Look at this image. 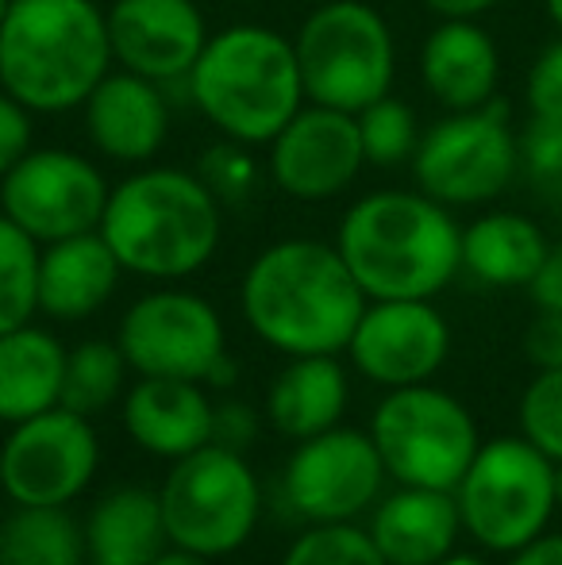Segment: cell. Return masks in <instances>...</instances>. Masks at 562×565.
<instances>
[{
	"label": "cell",
	"instance_id": "1",
	"mask_svg": "<svg viewBox=\"0 0 562 565\" xmlns=\"http://www.w3.org/2000/svg\"><path fill=\"white\" fill-rule=\"evenodd\" d=\"M367 305L339 246L320 238L263 246L240 285L247 328L285 358L343 354Z\"/></svg>",
	"mask_w": 562,
	"mask_h": 565
},
{
	"label": "cell",
	"instance_id": "2",
	"mask_svg": "<svg viewBox=\"0 0 562 565\" xmlns=\"http://www.w3.org/2000/svg\"><path fill=\"white\" fill-rule=\"evenodd\" d=\"M336 246L367 300H432L463 274L455 209L421 189H378L343 212Z\"/></svg>",
	"mask_w": 562,
	"mask_h": 565
},
{
	"label": "cell",
	"instance_id": "3",
	"mask_svg": "<svg viewBox=\"0 0 562 565\" xmlns=\"http://www.w3.org/2000/svg\"><path fill=\"white\" fill-rule=\"evenodd\" d=\"M100 235L120 258L124 274L158 285L201 274L220 246V201L197 170L139 166L113 185Z\"/></svg>",
	"mask_w": 562,
	"mask_h": 565
},
{
	"label": "cell",
	"instance_id": "4",
	"mask_svg": "<svg viewBox=\"0 0 562 565\" xmlns=\"http://www.w3.org/2000/svg\"><path fill=\"white\" fill-rule=\"evenodd\" d=\"M116 66L97 0H12L0 28V89L31 116L74 113Z\"/></svg>",
	"mask_w": 562,
	"mask_h": 565
},
{
	"label": "cell",
	"instance_id": "5",
	"mask_svg": "<svg viewBox=\"0 0 562 565\" xmlns=\"http://www.w3.org/2000/svg\"><path fill=\"white\" fill-rule=\"evenodd\" d=\"M185 93L224 139L243 147H271L308 100L293 39L263 23H232L209 35Z\"/></svg>",
	"mask_w": 562,
	"mask_h": 565
},
{
	"label": "cell",
	"instance_id": "6",
	"mask_svg": "<svg viewBox=\"0 0 562 565\" xmlns=\"http://www.w3.org/2000/svg\"><path fill=\"white\" fill-rule=\"evenodd\" d=\"M305 97L359 116L397 82V39L367 0H320L293 35Z\"/></svg>",
	"mask_w": 562,
	"mask_h": 565
},
{
	"label": "cell",
	"instance_id": "7",
	"mask_svg": "<svg viewBox=\"0 0 562 565\" xmlns=\"http://www.w3.org/2000/svg\"><path fill=\"white\" fill-rule=\"evenodd\" d=\"M158 504L170 546L216 562L251 543L263 520V484L243 450L209 443L170 461Z\"/></svg>",
	"mask_w": 562,
	"mask_h": 565
},
{
	"label": "cell",
	"instance_id": "8",
	"mask_svg": "<svg viewBox=\"0 0 562 565\" xmlns=\"http://www.w3.org/2000/svg\"><path fill=\"white\" fill-rule=\"evenodd\" d=\"M463 531L489 554H517L540 539L559 508L555 461L532 443L494 439L481 443L470 469L455 484Z\"/></svg>",
	"mask_w": 562,
	"mask_h": 565
},
{
	"label": "cell",
	"instance_id": "9",
	"mask_svg": "<svg viewBox=\"0 0 562 565\" xmlns=\"http://www.w3.org/2000/svg\"><path fill=\"white\" fill-rule=\"evenodd\" d=\"M367 431L382 454L385 473L416 489L455 492L481 447L470 408L432 381L390 388L378 401Z\"/></svg>",
	"mask_w": 562,
	"mask_h": 565
},
{
	"label": "cell",
	"instance_id": "10",
	"mask_svg": "<svg viewBox=\"0 0 562 565\" xmlns=\"http://www.w3.org/2000/svg\"><path fill=\"white\" fill-rule=\"evenodd\" d=\"M409 166L416 189L447 209L494 204L520 178V135L512 131L509 105L489 100L435 119Z\"/></svg>",
	"mask_w": 562,
	"mask_h": 565
},
{
	"label": "cell",
	"instance_id": "11",
	"mask_svg": "<svg viewBox=\"0 0 562 565\" xmlns=\"http://www.w3.org/2000/svg\"><path fill=\"white\" fill-rule=\"evenodd\" d=\"M131 373L209 385L227 354V331L220 312L201 292L158 285L131 300L116 331Z\"/></svg>",
	"mask_w": 562,
	"mask_h": 565
},
{
	"label": "cell",
	"instance_id": "12",
	"mask_svg": "<svg viewBox=\"0 0 562 565\" xmlns=\"http://www.w3.org/2000/svg\"><path fill=\"white\" fill-rule=\"evenodd\" d=\"M113 185L93 158L66 147H31L0 178V212L39 246L97 231Z\"/></svg>",
	"mask_w": 562,
	"mask_h": 565
},
{
	"label": "cell",
	"instance_id": "13",
	"mask_svg": "<svg viewBox=\"0 0 562 565\" xmlns=\"http://www.w3.org/2000/svg\"><path fill=\"white\" fill-rule=\"evenodd\" d=\"M385 477L370 431L339 424L297 443L282 469V500L300 523H359L382 500Z\"/></svg>",
	"mask_w": 562,
	"mask_h": 565
},
{
	"label": "cell",
	"instance_id": "14",
	"mask_svg": "<svg viewBox=\"0 0 562 565\" xmlns=\"http://www.w3.org/2000/svg\"><path fill=\"white\" fill-rule=\"evenodd\" d=\"M4 447V497L20 508H70L100 466L97 427L82 412L59 408L12 424Z\"/></svg>",
	"mask_w": 562,
	"mask_h": 565
},
{
	"label": "cell",
	"instance_id": "15",
	"mask_svg": "<svg viewBox=\"0 0 562 565\" xmlns=\"http://www.w3.org/2000/svg\"><path fill=\"white\" fill-rule=\"evenodd\" d=\"M367 166L359 119L339 108L305 100L297 116L271 142V178L289 201L320 204L359 181Z\"/></svg>",
	"mask_w": 562,
	"mask_h": 565
},
{
	"label": "cell",
	"instance_id": "16",
	"mask_svg": "<svg viewBox=\"0 0 562 565\" xmlns=\"http://www.w3.org/2000/svg\"><path fill=\"white\" fill-rule=\"evenodd\" d=\"M382 388L424 385L450 354V328L432 300H370L343 350Z\"/></svg>",
	"mask_w": 562,
	"mask_h": 565
},
{
	"label": "cell",
	"instance_id": "17",
	"mask_svg": "<svg viewBox=\"0 0 562 565\" xmlns=\"http://www.w3.org/2000/svg\"><path fill=\"white\" fill-rule=\"evenodd\" d=\"M105 20L116 66L158 85H185L209 43V20L197 0H113Z\"/></svg>",
	"mask_w": 562,
	"mask_h": 565
},
{
	"label": "cell",
	"instance_id": "18",
	"mask_svg": "<svg viewBox=\"0 0 562 565\" xmlns=\"http://www.w3.org/2000/svg\"><path fill=\"white\" fill-rule=\"evenodd\" d=\"M82 116L93 150L120 166H147L170 135L166 85L120 66L100 77V85L82 105Z\"/></svg>",
	"mask_w": 562,
	"mask_h": 565
},
{
	"label": "cell",
	"instance_id": "19",
	"mask_svg": "<svg viewBox=\"0 0 562 565\" xmlns=\"http://www.w3.org/2000/svg\"><path fill=\"white\" fill-rule=\"evenodd\" d=\"M124 431L150 458L178 461L216 443V404L201 381L139 377L124 393Z\"/></svg>",
	"mask_w": 562,
	"mask_h": 565
},
{
	"label": "cell",
	"instance_id": "20",
	"mask_svg": "<svg viewBox=\"0 0 562 565\" xmlns=\"http://www.w3.org/2000/svg\"><path fill=\"white\" fill-rule=\"evenodd\" d=\"M421 85L447 113L497 100L501 51L478 20H439L421 43Z\"/></svg>",
	"mask_w": 562,
	"mask_h": 565
},
{
	"label": "cell",
	"instance_id": "21",
	"mask_svg": "<svg viewBox=\"0 0 562 565\" xmlns=\"http://www.w3.org/2000/svg\"><path fill=\"white\" fill-rule=\"evenodd\" d=\"M120 277L124 266L100 231L46 243L39 258V312L59 323L89 320L116 297Z\"/></svg>",
	"mask_w": 562,
	"mask_h": 565
},
{
	"label": "cell",
	"instance_id": "22",
	"mask_svg": "<svg viewBox=\"0 0 562 565\" xmlns=\"http://www.w3.org/2000/svg\"><path fill=\"white\" fill-rule=\"evenodd\" d=\"M367 531L390 565H435L455 554L463 515L455 492L397 484V492L370 508Z\"/></svg>",
	"mask_w": 562,
	"mask_h": 565
},
{
	"label": "cell",
	"instance_id": "23",
	"mask_svg": "<svg viewBox=\"0 0 562 565\" xmlns=\"http://www.w3.org/2000/svg\"><path fill=\"white\" fill-rule=\"evenodd\" d=\"M347 401H351V381L336 354L289 358L266 388V419L285 439L300 443L339 427Z\"/></svg>",
	"mask_w": 562,
	"mask_h": 565
},
{
	"label": "cell",
	"instance_id": "24",
	"mask_svg": "<svg viewBox=\"0 0 562 565\" xmlns=\"http://www.w3.org/2000/svg\"><path fill=\"white\" fill-rule=\"evenodd\" d=\"M66 350L62 339L35 323H23L0 335V424L51 412L62 404V377H66Z\"/></svg>",
	"mask_w": 562,
	"mask_h": 565
},
{
	"label": "cell",
	"instance_id": "25",
	"mask_svg": "<svg viewBox=\"0 0 562 565\" xmlns=\"http://www.w3.org/2000/svg\"><path fill=\"white\" fill-rule=\"evenodd\" d=\"M551 243L524 212L497 209L463 227V269L489 289H528Z\"/></svg>",
	"mask_w": 562,
	"mask_h": 565
},
{
	"label": "cell",
	"instance_id": "26",
	"mask_svg": "<svg viewBox=\"0 0 562 565\" xmlns=\"http://www.w3.org/2000/svg\"><path fill=\"white\" fill-rule=\"evenodd\" d=\"M170 546L158 492L142 484H120L93 504L85 520L89 565H147Z\"/></svg>",
	"mask_w": 562,
	"mask_h": 565
},
{
	"label": "cell",
	"instance_id": "27",
	"mask_svg": "<svg viewBox=\"0 0 562 565\" xmlns=\"http://www.w3.org/2000/svg\"><path fill=\"white\" fill-rule=\"evenodd\" d=\"M0 565H89L85 527L66 508H20L0 523Z\"/></svg>",
	"mask_w": 562,
	"mask_h": 565
},
{
	"label": "cell",
	"instance_id": "28",
	"mask_svg": "<svg viewBox=\"0 0 562 565\" xmlns=\"http://www.w3.org/2000/svg\"><path fill=\"white\" fill-rule=\"evenodd\" d=\"M128 358L120 342L85 339L66 350V377H62V404L82 416H97L108 404L120 401L124 381H128Z\"/></svg>",
	"mask_w": 562,
	"mask_h": 565
},
{
	"label": "cell",
	"instance_id": "29",
	"mask_svg": "<svg viewBox=\"0 0 562 565\" xmlns=\"http://www.w3.org/2000/svg\"><path fill=\"white\" fill-rule=\"evenodd\" d=\"M39 258L43 246L0 212V335L39 316Z\"/></svg>",
	"mask_w": 562,
	"mask_h": 565
},
{
	"label": "cell",
	"instance_id": "30",
	"mask_svg": "<svg viewBox=\"0 0 562 565\" xmlns=\"http://www.w3.org/2000/svg\"><path fill=\"white\" fill-rule=\"evenodd\" d=\"M354 119H359L367 166L393 170V166L413 162L424 131H421V119H416V113L401 97H393V93H390V97L367 105Z\"/></svg>",
	"mask_w": 562,
	"mask_h": 565
},
{
	"label": "cell",
	"instance_id": "31",
	"mask_svg": "<svg viewBox=\"0 0 562 565\" xmlns=\"http://www.w3.org/2000/svg\"><path fill=\"white\" fill-rule=\"evenodd\" d=\"M282 565H390L359 523H308L289 551L282 554Z\"/></svg>",
	"mask_w": 562,
	"mask_h": 565
},
{
	"label": "cell",
	"instance_id": "32",
	"mask_svg": "<svg viewBox=\"0 0 562 565\" xmlns=\"http://www.w3.org/2000/svg\"><path fill=\"white\" fill-rule=\"evenodd\" d=\"M520 173L562 220V124L528 116L524 131H520Z\"/></svg>",
	"mask_w": 562,
	"mask_h": 565
},
{
	"label": "cell",
	"instance_id": "33",
	"mask_svg": "<svg viewBox=\"0 0 562 565\" xmlns=\"http://www.w3.org/2000/svg\"><path fill=\"white\" fill-rule=\"evenodd\" d=\"M520 435L562 461V370H540L520 396Z\"/></svg>",
	"mask_w": 562,
	"mask_h": 565
},
{
	"label": "cell",
	"instance_id": "34",
	"mask_svg": "<svg viewBox=\"0 0 562 565\" xmlns=\"http://www.w3.org/2000/svg\"><path fill=\"white\" fill-rule=\"evenodd\" d=\"M197 178L216 193L220 204H240L258 189V162H255V154H251V147L224 139L201 154Z\"/></svg>",
	"mask_w": 562,
	"mask_h": 565
},
{
	"label": "cell",
	"instance_id": "35",
	"mask_svg": "<svg viewBox=\"0 0 562 565\" xmlns=\"http://www.w3.org/2000/svg\"><path fill=\"white\" fill-rule=\"evenodd\" d=\"M524 105H528V116L562 124V35L555 43L543 46L532 58V66H528Z\"/></svg>",
	"mask_w": 562,
	"mask_h": 565
},
{
	"label": "cell",
	"instance_id": "36",
	"mask_svg": "<svg viewBox=\"0 0 562 565\" xmlns=\"http://www.w3.org/2000/svg\"><path fill=\"white\" fill-rule=\"evenodd\" d=\"M35 147V116L0 89V178Z\"/></svg>",
	"mask_w": 562,
	"mask_h": 565
},
{
	"label": "cell",
	"instance_id": "37",
	"mask_svg": "<svg viewBox=\"0 0 562 565\" xmlns=\"http://www.w3.org/2000/svg\"><path fill=\"white\" fill-rule=\"evenodd\" d=\"M524 354L536 370H562V312L540 308L524 331Z\"/></svg>",
	"mask_w": 562,
	"mask_h": 565
},
{
	"label": "cell",
	"instance_id": "38",
	"mask_svg": "<svg viewBox=\"0 0 562 565\" xmlns=\"http://www.w3.org/2000/svg\"><path fill=\"white\" fill-rule=\"evenodd\" d=\"M258 439V412L247 404H220L216 408V443L232 450H247Z\"/></svg>",
	"mask_w": 562,
	"mask_h": 565
},
{
	"label": "cell",
	"instance_id": "39",
	"mask_svg": "<svg viewBox=\"0 0 562 565\" xmlns=\"http://www.w3.org/2000/svg\"><path fill=\"white\" fill-rule=\"evenodd\" d=\"M536 308H548V312H562V243H551L548 258H543L540 274L528 285Z\"/></svg>",
	"mask_w": 562,
	"mask_h": 565
},
{
	"label": "cell",
	"instance_id": "40",
	"mask_svg": "<svg viewBox=\"0 0 562 565\" xmlns=\"http://www.w3.org/2000/svg\"><path fill=\"white\" fill-rule=\"evenodd\" d=\"M432 15L439 20H481L486 12H494L501 0H421Z\"/></svg>",
	"mask_w": 562,
	"mask_h": 565
},
{
	"label": "cell",
	"instance_id": "41",
	"mask_svg": "<svg viewBox=\"0 0 562 565\" xmlns=\"http://www.w3.org/2000/svg\"><path fill=\"white\" fill-rule=\"evenodd\" d=\"M509 565H562V535H548V531H543L524 551L512 554Z\"/></svg>",
	"mask_w": 562,
	"mask_h": 565
},
{
	"label": "cell",
	"instance_id": "42",
	"mask_svg": "<svg viewBox=\"0 0 562 565\" xmlns=\"http://www.w3.org/2000/svg\"><path fill=\"white\" fill-rule=\"evenodd\" d=\"M147 565H212V562L201 558V554H193V551H181V546H166V551Z\"/></svg>",
	"mask_w": 562,
	"mask_h": 565
},
{
	"label": "cell",
	"instance_id": "43",
	"mask_svg": "<svg viewBox=\"0 0 562 565\" xmlns=\"http://www.w3.org/2000/svg\"><path fill=\"white\" fill-rule=\"evenodd\" d=\"M435 565H489V562L478 558V554H447V558L435 562Z\"/></svg>",
	"mask_w": 562,
	"mask_h": 565
},
{
	"label": "cell",
	"instance_id": "44",
	"mask_svg": "<svg viewBox=\"0 0 562 565\" xmlns=\"http://www.w3.org/2000/svg\"><path fill=\"white\" fill-rule=\"evenodd\" d=\"M543 8H548V20L555 23V31L562 35V0H543Z\"/></svg>",
	"mask_w": 562,
	"mask_h": 565
},
{
	"label": "cell",
	"instance_id": "45",
	"mask_svg": "<svg viewBox=\"0 0 562 565\" xmlns=\"http://www.w3.org/2000/svg\"><path fill=\"white\" fill-rule=\"evenodd\" d=\"M555 497H559V508H562V461H555Z\"/></svg>",
	"mask_w": 562,
	"mask_h": 565
},
{
	"label": "cell",
	"instance_id": "46",
	"mask_svg": "<svg viewBox=\"0 0 562 565\" xmlns=\"http://www.w3.org/2000/svg\"><path fill=\"white\" fill-rule=\"evenodd\" d=\"M0 492H4V447H0Z\"/></svg>",
	"mask_w": 562,
	"mask_h": 565
},
{
	"label": "cell",
	"instance_id": "47",
	"mask_svg": "<svg viewBox=\"0 0 562 565\" xmlns=\"http://www.w3.org/2000/svg\"><path fill=\"white\" fill-rule=\"evenodd\" d=\"M8 4H12V0H0V28H4V15H8Z\"/></svg>",
	"mask_w": 562,
	"mask_h": 565
},
{
	"label": "cell",
	"instance_id": "48",
	"mask_svg": "<svg viewBox=\"0 0 562 565\" xmlns=\"http://www.w3.org/2000/svg\"><path fill=\"white\" fill-rule=\"evenodd\" d=\"M235 4H247V0H235Z\"/></svg>",
	"mask_w": 562,
	"mask_h": 565
}]
</instances>
